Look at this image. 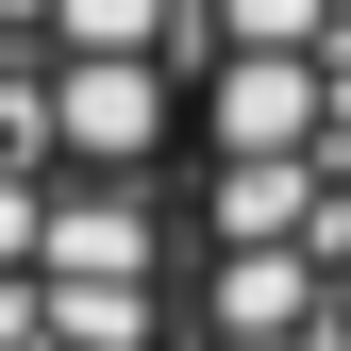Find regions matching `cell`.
Returning <instances> with one entry per match:
<instances>
[{
    "mask_svg": "<svg viewBox=\"0 0 351 351\" xmlns=\"http://www.w3.org/2000/svg\"><path fill=\"white\" fill-rule=\"evenodd\" d=\"M335 51H217L201 84V151H335Z\"/></svg>",
    "mask_w": 351,
    "mask_h": 351,
    "instance_id": "cell-1",
    "label": "cell"
},
{
    "mask_svg": "<svg viewBox=\"0 0 351 351\" xmlns=\"http://www.w3.org/2000/svg\"><path fill=\"white\" fill-rule=\"evenodd\" d=\"M217 251H301L335 217V151H217Z\"/></svg>",
    "mask_w": 351,
    "mask_h": 351,
    "instance_id": "cell-2",
    "label": "cell"
}]
</instances>
